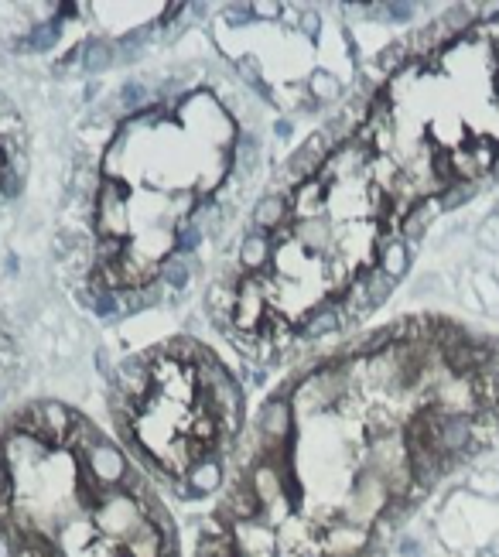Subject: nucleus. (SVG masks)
Listing matches in <instances>:
<instances>
[{"label":"nucleus","mask_w":499,"mask_h":557,"mask_svg":"<svg viewBox=\"0 0 499 557\" xmlns=\"http://www.w3.org/2000/svg\"><path fill=\"white\" fill-rule=\"evenodd\" d=\"M476 288H479L482 294H486L489 301H496V298H499V284L493 281V277H479V281H476Z\"/></svg>","instance_id":"nucleus-6"},{"label":"nucleus","mask_w":499,"mask_h":557,"mask_svg":"<svg viewBox=\"0 0 499 557\" xmlns=\"http://www.w3.org/2000/svg\"><path fill=\"white\" fill-rule=\"evenodd\" d=\"M479 243H482V247H499V216H493V219H486V223H482Z\"/></svg>","instance_id":"nucleus-4"},{"label":"nucleus","mask_w":499,"mask_h":557,"mask_svg":"<svg viewBox=\"0 0 499 557\" xmlns=\"http://www.w3.org/2000/svg\"><path fill=\"white\" fill-rule=\"evenodd\" d=\"M219 486H223V465H219V458H206V462L188 469V489H192L195 496L216 493Z\"/></svg>","instance_id":"nucleus-2"},{"label":"nucleus","mask_w":499,"mask_h":557,"mask_svg":"<svg viewBox=\"0 0 499 557\" xmlns=\"http://www.w3.org/2000/svg\"><path fill=\"white\" fill-rule=\"evenodd\" d=\"M4 117H7V110H4V100H0V127H4Z\"/></svg>","instance_id":"nucleus-8"},{"label":"nucleus","mask_w":499,"mask_h":557,"mask_svg":"<svg viewBox=\"0 0 499 557\" xmlns=\"http://www.w3.org/2000/svg\"><path fill=\"white\" fill-rule=\"evenodd\" d=\"M257 434L264 438V445H281L284 438L294 434V411L284 400H271L257 417Z\"/></svg>","instance_id":"nucleus-1"},{"label":"nucleus","mask_w":499,"mask_h":557,"mask_svg":"<svg viewBox=\"0 0 499 557\" xmlns=\"http://www.w3.org/2000/svg\"><path fill=\"white\" fill-rule=\"evenodd\" d=\"M407 264H411V250H407L400 240L387 243V247L380 250V270L390 277V281H400V277L407 274Z\"/></svg>","instance_id":"nucleus-3"},{"label":"nucleus","mask_w":499,"mask_h":557,"mask_svg":"<svg viewBox=\"0 0 499 557\" xmlns=\"http://www.w3.org/2000/svg\"><path fill=\"white\" fill-rule=\"evenodd\" d=\"M106 62H110V55H106L103 45H93V48H89V59H86V69H89V72L103 69Z\"/></svg>","instance_id":"nucleus-5"},{"label":"nucleus","mask_w":499,"mask_h":557,"mask_svg":"<svg viewBox=\"0 0 499 557\" xmlns=\"http://www.w3.org/2000/svg\"><path fill=\"white\" fill-rule=\"evenodd\" d=\"M253 11H257V14H277V7L274 4H257Z\"/></svg>","instance_id":"nucleus-7"}]
</instances>
